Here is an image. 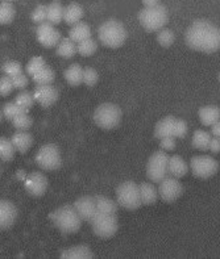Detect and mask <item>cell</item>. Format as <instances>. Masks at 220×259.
I'll use <instances>...</instances> for the list:
<instances>
[{"instance_id": "6da1fadb", "label": "cell", "mask_w": 220, "mask_h": 259, "mask_svg": "<svg viewBox=\"0 0 220 259\" xmlns=\"http://www.w3.org/2000/svg\"><path fill=\"white\" fill-rule=\"evenodd\" d=\"M185 41L193 50L212 54L220 49V29L206 20H197L186 30Z\"/></svg>"}, {"instance_id": "7a4b0ae2", "label": "cell", "mask_w": 220, "mask_h": 259, "mask_svg": "<svg viewBox=\"0 0 220 259\" xmlns=\"http://www.w3.org/2000/svg\"><path fill=\"white\" fill-rule=\"evenodd\" d=\"M50 220L56 225L59 232L63 234L77 233L82 227V219L79 217L78 212L74 205H62L50 213Z\"/></svg>"}, {"instance_id": "3957f363", "label": "cell", "mask_w": 220, "mask_h": 259, "mask_svg": "<svg viewBox=\"0 0 220 259\" xmlns=\"http://www.w3.org/2000/svg\"><path fill=\"white\" fill-rule=\"evenodd\" d=\"M99 41L107 48L118 49L127 39V30L120 21L109 19L99 26L98 30Z\"/></svg>"}, {"instance_id": "277c9868", "label": "cell", "mask_w": 220, "mask_h": 259, "mask_svg": "<svg viewBox=\"0 0 220 259\" xmlns=\"http://www.w3.org/2000/svg\"><path fill=\"white\" fill-rule=\"evenodd\" d=\"M169 12L166 7L158 4L156 7H149L140 11L138 13V21L140 25L146 32H158L164 29V26L168 24Z\"/></svg>"}, {"instance_id": "5b68a950", "label": "cell", "mask_w": 220, "mask_h": 259, "mask_svg": "<svg viewBox=\"0 0 220 259\" xmlns=\"http://www.w3.org/2000/svg\"><path fill=\"white\" fill-rule=\"evenodd\" d=\"M122 109L119 108L118 105L112 104V103H104V104L99 105L94 112V121L99 128L104 129V131H111V129L119 126L122 121Z\"/></svg>"}, {"instance_id": "8992f818", "label": "cell", "mask_w": 220, "mask_h": 259, "mask_svg": "<svg viewBox=\"0 0 220 259\" xmlns=\"http://www.w3.org/2000/svg\"><path fill=\"white\" fill-rule=\"evenodd\" d=\"M116 199L120 207L127 210H136L141 207L140 188L135 182H124L116 188Z\"/></svg>"}, {"instance_id": "52a82bcc", "label": "cell", "mask_w": 220, "mask_h": 259, "mask_svg": "<svg viewBox=\"0 0 220 259\" xmlns=\"http://www.w3.org/2000/svg\"><path fill=\"white\" fill-rule=\"evenodd\" d=\"M169 159L165 150L155 151L146 163V177L155 183H161L169 174Z\"/></svg>"}, {"instance_id": "ba28073f", "label": "cell", "mask_w": 220, "mask_h": 259, "mask_svg": "<svg viewBox=\"0 0 220 259\" xmlns=\"http://www.w3.org/2000/svg\"><path fill=\"white\" fill-rule=\"evenodd\" d=\"M36 163L43 170H58L61 167V164H62V158H61L59 149L53 144L41 146L36 154Z\"/></svg>"}, {"instance_id": "9c48e42d", "label": "cell", "mask_w": 220, "mask_h": 259, "mask_svg": "<svg viewBox=\"0 0 220 259\" xmlns=\"http://www.w3.org/2000/svg\"><path fill=\"white\" fill-rule=\"evenodd\" d=\"M91 225L95 236L100 237V238H111L115 236L119 229V221L116 219V214L100 213V212H98V214L94 217Z\"/></svg>"}, {"instance_id": "30bf717a", "label": "cell", "mask_w": 220, "mask_h": 259, "mask_svg": "<svg viewBox=\"0 0 220 259\" xmlns=\"http://www.w3.org/2000/svg\"><path fill=\"white\" fill-rule=\"evenodd\" d=\"M190 168L195 178L206 181L216 174L219 170V162L208 155H197L191 159Z\"/></svg>"}, {"instance_id": "8fae6325", "label": "cell", "mask_w": 220, "mask_h": 259, "mask_svg": "<svg viewBox=\"0 0 220 259\" xmlns=\"http://www.w3.org/2000/svg\"><path fill=\"white\" fill-rule=\"evenodd\" d=\"M184 194V186L177 178L170 177L165 178L164 181L160 183L158 188V195L161 197V200L165 203H175Z\"/></svg>"}, {"instance_id": "7c38bea8", "label": "cell", "mask_w": 220, "mask_h": 259, "mask_svg": "<svg viewBox=\"0 0 220 259\" xmlns=\"http://www.w3.org/2000/svg\"><path fill=\"white\" fill-rule=\"evenodd\" d=\"M37 41L43 46L50 49V48H56L61 42V33L54 28V24L45 21L43 24H39L36 29Z\"/></svg>"}, {"instance_id": "4fadbf2b", "label": "cell", "mask_w": 220, "mask_h": 259, "mask_svg": "<svg viewBox=\"0 0 220 259\" xmlns=\"http://www.w3.org/2000/svg\"><path fill=\"white\" fill-rule=\"evenodd\" d=\"M24 187H25L26 192L30 196H43L46 190H48V179H46L43 172L34 171V172L26 177L25 182H24Z\"/></svg>"}, {"instance_id": "5bb4252c", "label": "cell", "mask_w": 220, "mask_h": 259, "mask_svg": "<svg viewBox=\"0 0 220 259\" xmlns=\"http://www.w3.org/2000/svg\"><path fill=\"white\" fill-rule=\"evenodd\" d=\"M74 208L78 212L79 217L83 221H89L91 223L94 220V217L98 214V205H96L95 197L91 196H83L79 197L78 200L74 203Z\"/></svg>"}, {"instance_id": "9a60e30c", "label": "cell", "mask_w": 220, "mask_h": 259, "mask_svg": "<svg viewBox=\"0 0 220 259\" xmlns=\"http://www.w3.org/2000/svg\"><path fill=\"white\" fill-rule=\"evenodd\" d=\"M33 96H34L36 102L40 105L48 108V107H52L58 100V91L52 84L37 85L34 89V92H33Z\"/></svg>"}, {"instance_id": "2e32d148", "label": "cell", "mask_w": 220, "mask_h": 259, "mask_svg": "<svg viewBox=\"0 0 220 259\" xmlns=\"http://www.w3.org/2000/svg\"><path fill=\"white\" fill-rule=\"evenodd\" d=\"M17 220V208L8 200L0 203V228L3 230L10 229Z\"/></svg>"}, {"instance_id": "e0dca14e", "label": "cell", "mask_w": 220, "mask_h": 259, "mask_svg": "<svg viewBox=\"0 0 220 259\" xmlns=\"http://www.w3.org/2000/svg\"><path fill=\"white\" fill-rule=\"evenodd\" d=\"M198 115H199V120L204 126H212L217 121H220V108L216 105L202 107Z\"/></svg>"}, {"instance_id": "ac0fdd59", "label": "cell", "mask_w": 220, "mask_h": 259, "mask_svg": "<svg viewBox=\"0 0 220 259\" xmlns=\"http://www.w3.org/2000/svg\"><path fill=\"white\" fill-rule=\"evenodd\" d=\"M59 256L62 259H92L94 258V253H92V250L89 246L79 245V246L63 250Z\"/></svg>"}, {"instance_id": "d6986e66", "label": "cell", "mask_w": 220, "mask_h": 259, "mask_svg": "<svg viewBox=\"0 0 220 259\" xmlns=\"http://www.w3.org/2000/svg\"><path fill=\"white\" fill-rule=\"evenodd\" d=\"M11 140H12L16 150L19 151V153H21V154H25L33 144V137L29 133H26V131L16 132V133L12 136Z\"/></svg>"}, {"instance_id": "ffe728a7", "label": "cell", "mask_w": 220, "mask_h": 259, "mask_svg": "<svg viewBox=\"0 0 220 259\" xmlns=\"http://www.w3.org/2000/svg\"><path fill=\"white\" fill-rule=\"evenodd\" d=\"M69 37L74 42H82L85 39L91 38V28H90L89 24L79 21L76 25L71 26V29L69 32Z\"/></svg>"}, {"instance_id": "44dd1931", "label": "cell", "mask_w": 220, "mask_h": 259, "mask_svg": "<svg viewBox=\"0 0 220 259\" xmlns=\"http://www.w3.org/2000/svg\"><path fill=\"white\" fill-rule=\"evenodd\" d=\"M188 163L179 155H173V157H170V159H169V174H170V177H174L177 179H179V178L185 177V175L188 174Z\"/></svg>"}, {"instance_id": "7402d4cb", "label": "cell", "mask_w": 220, "mask_h": 259, "mask_svg": "<svg viewBox=\"0 0 220 259\" xmlns=\"http://www.w3.org/2000/svg\"><path fill=\"white\" fill-rule=\"evenodd\" d=\"M174 122H175V118L173 117V116H168V117L162 118L161 121H158L157 124H156L155 137L157 138V140H161V138L173 136Z\"/></svg>"}, {"instance_id": "603a6c76", "label": "cell", "mask_w": 220, "mask_h": 259, "mask_svg": "<svg viewBox=\"0 0 220 259\" xmlns=\"http://www.w3.org/2000/svg\"><path fill=\"white\" fill-rule=\"evenodd\" d=\"M85 12L83 8L78 3H70L69 6L65 7V15H63V21L69 25H76L81 21Z\"/></svg>"}, {"instance_id": "cb8c5ba5", "label": "cell", "mask_w": 220, "mask_h": 259, "mask_svg": "<svg viewBox=\"0 0 220 259\" xmlns=\"http://www.w3.org/2000/svg\"><path fill=\"white\" fill-rule=\"evenodd\" d=\"M83 71H85V70H83L81 66L74 63V65L69 66V67L65 70L63 76H65L66 82L69 83L70 85L77 87V85L82 84L83 83Z\"/></svg>"}, {"instance_id": "d4e9b609", "label": "cell", "mask_w": 220, "mask_h": 259, "mask_svg": "<svg viewBox=\"0 0 220 259\" xmlns=\"http://www.w3.org/2000/svg\"><path fill=\"white\" fill-rule=\"evenodd\" d=\"M63 15H65V7L59 0H53L48 6V21L54 25L63 21Z\"/></svg>"}, {"instance_id": "484cf974", "label": "cell", "mask_w": 220, "mask_h": 259, "mask_svg": "<svg viewBox=\"0 0 220 259\" xmlns=\"http://www.w3.org/2000/svg\"><path fill=\"white\" fill-rule=\"evenodd\" d=\"M140 188V197H141L142 204L145 205H151L155 204L158 199V190L151 183H141L138 186Z\"/></svg>"}, {"instance_id": "4316f807", "label": "cell", "mask_w": 220, "mask_h": 259, "mask_svg": "<svg viewBox=\"0 0 220 259\" xmlns=\"http://www.w3.org/2000/svg\"><path fill=\"white\" fill-rule=\"evenodd\" d=\"M77 52H78V46L76 45V42L70 37L61 39V42L57 46V54L66 59L72 58L77 54Z\"/></svg>"}, {"instance_id": "83f0119b", "label": "cell", "mask_w": 220, "mask_h": 259, "mask_svg": "<svg viewBox=\"0 0 220 259\" xmlns=\"http://www.w3.org/2000/svg\"><path fill=\"white\" fill-rule=\"evenodd\" d=\"M211 135L206 131H195L194 136H193V146L198 150L206 151L210 149V142H211Z\"/></svg>"}, {"instance_id": "f1b7e54d", "label": "cell", "mask_w": 220, "mask_h": 259, "mask_svg": "<svg viewBox=\"0 0 220 259\" xmlns=\"http://www.w3.org/2000/svg\"><path fill=\"white\" fill-rule=\"evenodd\" d=\"M95 201L96 205H98V210L100 213L116 214V212H118V203L109 199V197L99 195V196L95 197Z\"/></svg>"}, {"instance_id": "f546056e", "label": "cell", "mask_w": 220, "mask_h": 259, "mask_svg": "<svg viewBox=\"0 0 220 259\" xmlns=\"http://www.w3.org/2000/svg\"><path fill=\"white\" fill-rule=\"evenodd\" d=\"M16 16V8L11 2H2L0 4V23L2 25H8Z\"/></svg>"}, {"instance_id": "4dcf8cb0", "label": "cell", "mask_w": 220, "mask_h": 259, "mask_svg": "<svg viewBox=\"0 0 220 259\" xmlns=\"http://www.w3.org/2000/svg\"><path fill=\"white\" fill-rule=\"evenodd\" d=\"M15 153H16V148L13 145L12 140L8 138H2L0 140V157L3 162H11L15 158Z\"/></svg>"}, {"instance_id": "1f68e13d", "label": "cell", "mask_w": 220, "mask_h": 259, "mask_svg": "<svg viewBox=\"0 0 220 259\" xmlns=\"http://www.w3.org/2000/svg\"><path fill=\"white\" fill-rule=\"evenodd\" d=\"M33 82L36 83L37 85H44V84H52L56 79V74L50 69L49 66H45L44 69L40 70L36 75H33Z\"/></svg>"}, {"instance_id": "d6a6232c", "label": "cell", "mask_w": 220, "mask_h": 259, "mask_svg": "<svg viewBox=\"0 0 220 259\" xmlns=\"http://www.w3.org/2000/svg\"><path fill=\"white\" fill-rule=\"evenodd\" d=\"M34 102H36L34 96L28 91L20 92L19 95L16 96V99H15V103H16V104L19 105V108L23 112H25V113H28V112L30 111V108L33 107V103Z\"/></svg>"}, {"instance_id": "836d02e7", "label": "cell", "mask_w": 220, "mask_h": 259, "mask_svg": "<svg viewBox=\"0 0 220 259\" xmlns=\"http://www.w3.org/2000/svg\"><path fill=\"white\" fill-rule=\"evenodd\" d=\"M77 46H78V53L81 56L90 57L96 52V49H98V42H96L95 39L89 38L82 41V42L77 44Z\"/></svg>"}, {"instance_id": "e575fe53", "label": "cell", "mask_w": 220, "mask_h": 259, "mask_svg": "<svg viewBox=\"0 0 220 259\" xmlns=\"http://www.w3.org/2000/svg\"><path fill=\"white\" fill-rule=\"evenodd\" d=\"M12 124L17 131H28L32 126V118L29 117L28 113L21 112V113H19L16 117L13 118Z\"/></svg>"}, {"instance_id": "d590c367", "label": "cell", "mask_w": 220, "mask_h": 259, "mask_svg": "<svg viewBox=\"0 0 220 259\" xmlns=\"http://www.w3.org/2000/svg\"><path fill=\"white\" fill-rule=\"evenodd\" d=\"M175 36L173 30L170 29H161L157 32V42L164 48H169L174 44Z\"/></svg>"}, {"instance_id": "8d00e7d4", "label": "cell", "mask_w": 220, "mask_h": 259, "mask_svg": "<svg viewBox=\"0 0 220 259\" xmlns=\"http://www.w3.org/2000/svg\"><path fill=\"white\" fill-rule=\"evenodd\" d=\"M3 72L7 76L15 78V76L23 74V66L17 61H8L3 65Z\"/></svg>"}, {"instance_id": "74e56055", "label": "cell", "mask_w": 220, "mask_h": 259, "mask_svg": "<svg viewBox=\"0 0 220 259\" xmlns=\"http://www.w3.org/2000/svg\"><path fill=\"white\" fill-rule=\"evenodd\" d=\"M45 66L46 62L43 57H34V58L30 59L29 62H28V65H26V74H29L30 76L36 75L37 72L41 69H44Z\"/></svg>"}, {"instance_id": "f35d334b", "label": "cell", "mask_w": 220, "mask_h": 259, "mask_svg": "<svg viewBox=\"0 0 220 259\" xmlns=\"http://www.w3.org/2000/svg\"><path fill=\"white\" fill-rule=\"evenodd\" d=\"M30 19H32L33 23L36 24H43L45 21H48V6H43V4L37 6L33 10L32 15H30Z\"/></svg>"}, {"instance_id": "ab89813d", "label": "cell", "mask_w": 220, "mask_h": 259, "mask_svg": "<svg viewBox=\"0 0 220 259\" xmlns=\"http://www.w3.org/2000/svg\"><path fill=\"white\" fill-rule=\"evenodd\" d=\"M99 80V75L98 71L95 69H92V67H87L83 71V83L86 85H89V87H94V85L98 83Z\"/></svg>"}, {"instance_id": "60d3db41", "label": "cell", "mask_w": 220, "mask_h": 259, "mask_svg": "<svg viewBox=\"0 0 220 259\" xmlns=\"http://www.w3.org/2000/svg\"><path fill=\"white\" fill-rule=\"evenodd\" d=\"M21 109L19 108V105L16 103H7L3 108V116L7 118V120H11L12 121L13 118L16 117L19 113H21Z\"/></svg>"}, {"instance_id": "b9f144b4", "label": "cell", "mask_w": 220, "mask_h": 259, "mask_svg": "<svg viewBox=\"0 0 220 259\" xmlns=\"http://www.w3.org/2000/svg\"><path fill=\"white\" fill-rule=\"evenodd\" d=\"M188 132H189V126L188 124H186V121H184V120H177V118H175L174 129H173V137L184 138L186 137Z\"/></svg>"}, {"instance_id": "7bdbcfd3", "label": "cell", "mask_w": 220, "mask_h": 259, "mask_svg": "<svg viewBox=\"0 0 220 259\" xmlns=\"http://www.w3.org/2000/svg\"><path fill=\"white\" fill-rule=\"evenodd\" d=\"M13 89H15V85H13L12 78L7 75L2 76V79H0V94H2V96H8Z\"/></svg>"}, {"instance_id": "ee69618b", "label": "cell", "mask_w": 220, "mask_h": 259, "mask_svg": "<svg viewBox=\"0 0 220 259\" xmlns=\"http://www.w3.org/2000/svg\"><path fill=\"white\" fill-rule=\"evenodd\" d=\"M175 137L173 136H169V137H165L160 140V146H161L162 150L165 151H170L175 149Z\"/></svg>"}, {"instance_id": "f6af8a7d", "label": "cell", "mask_w": 220, "mask_h": 259, "mask_svg": "<svg viewBox=\"0 0 220 259\" xmlns=\"http://www.w3.org/2000/svg\"><path fill=\"white\" fill-rule=\"evenodd\" d=\"M12 80H13V85H15V89L23 90V89H25L26 85H28V78H26L24 74H20V75L15 76V78H12Z\"/></svg>"}, {"instance_id": "bcb514c9", "label": "cell", "mask_w": 220, "mask_h": 259, "mask_svg": "<svg viewBox=\"0 0 220 259\" xmlns=\"http://www.w3.org/2000/svg\"><path fill=\"white\" fill-rule=\"evenodd\" d=\"M208 150L212 151L214 154H216V153H220V138H217V137L211 138L210 149H208Z\"/></svg>"}, {"instance_id": "7dc6e473", "label": "cell", "mask_w": 220, "mask_h": 259, "mask_svg": "<svg viewBox=\"0 0 220 259\" xmlns=\"http://www.w3.org/2000/svg\"><path fill=\"white\" fill-rule=\"evenodd\" d=\"M211 135L214 136V137L220 138V121H217L216 124L211 126Z\"/></svg>"}, {"instance_id": "c3c4849f", "label": "cell", "mask_w": 220, "mask_h": 259, "mask_svg": "<svg viewBox=\"0 0 220 259\" xmlns=\"http://www.w3.org/2000/svg\"><path fill=\"white\" fill-rule=\"evenodd\" d=\"M142 4L145 8H149V7H156L161 4V0H142Z\"/></svg>"}, {"instance_id": "681fc988", "label": "cell", "mask_w": 220, "mask_h": 259, "mask_svg": "<svg viewBox=\"0 0 220 259\" xmlns=\"http://www.w3.org/2000/svg\"><path fill=\"white\" fill-rule=\"evenodd\" d=\"M16 178H17V179H19V181L25 182V179H26L25 171H24V170H19V171H17V172H16Z\"/></svg>"}, {"instance_id": "f907efd6", "label": "cell", "mask_w": 220, "mask_h": 259, "mask_svg": "<svg viewBox=\"0 0 220 259\" xmlns=\"http://www.w3.org/2000/svg\"><path fill=\"white\" fill-rule=\"evenodd\" d=\"M4 2H11V3H12V2H15V0H4Z\"/></svg>"}, {"instance_id": "816d5d0a", "label": "cell", "mask_w": 220, "mask_h": 259, "mask_svg": "<svg viewBox=\"0 0 220 259\" xmlns=\"http://www.w3.org/2000/svg\"><path fill=\"white\" fill-rule=\"evenodd\" d=\"M219 82H220V72H219Z\"/></svg>"}]
</instances>
